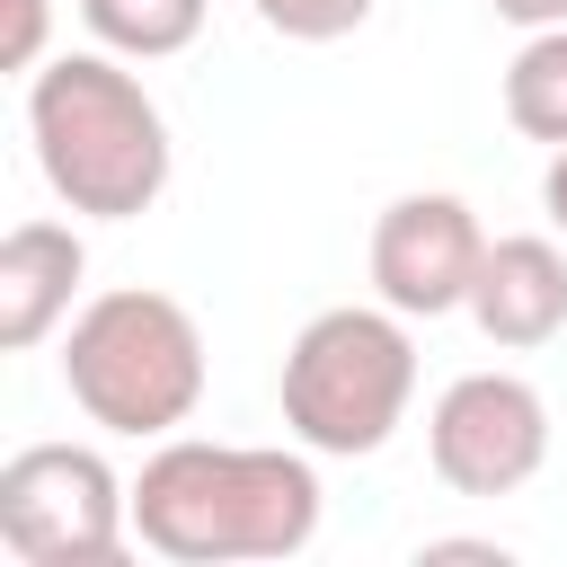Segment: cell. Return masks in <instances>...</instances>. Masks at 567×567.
I'll use <instances>...</instances> for the list:
<instances>
[{
  "label": "cell",
  "mask_w": 567,
  "mask_h": 567,
  "mask_svg": "<svg viewBox=\"0 0 567 567\" xmlns=\"http://www.w3.org/2000/svg\"><path fill=\"white\" fill-rule=\"evenodd\" d=\"M133 540L177 567L301 558L319 540V470L310 443H204L168 434L133 470Z\"/></svg>",
  "instance_id": "1"
},
{
  "label": "cell",
  "mask_w": 567,
  "mask_h": 567,
  "mask_svg": "<svg viewBox=\"0 0 567 567\" xmlns=\"http://www.w3.org/2000/svg\"><path fill=\"white\" fill-rule=\"evenodd\" d=\"M540 213H549V230L567 239V142L549 151V168H540Z\"/></svg>",
  "instance_id": "14"
},
{
  "label": "cell",
  "mask_w": 567,
  "mask_h": 567,
  "mask_svg": "<svg viewBox=\"0 0 567 567\" xmlns=\"http://www.w3.org/2000/svg\"><path fill=\"white\" fill-rule=\"evenodd\" d=\"M284 434L310 443L319 461H372L416 399V337L408 310L390 301H346L301 319V337L284 346Z\"/></svg>",
  "instance_id": "4"
},
{
  "label": "cell",
  "mask_w": 567,
  "mask_h": 567,
  "mask_svg": "<svg viewBox=\"0 0 567 567\" xmlns=\"http://www.w3.org/2000/svg\"><path fill=\"white\" fill-rule=\"evenodd\" d=\"M204 381H213L204 328L177 292L115 284V292H89L62 328V390L97 434L168 443L204 408Z\"/></svg>",
  "instance_id": "3"
},
{
  "label": "cell",
  "mask_w": 567,
  "mask_h": 567,
  "mask_svg": "<svg viewBox=\"0 0 567 567\" xmlns=\"http://www.w3.org/2000/svg\"><path fill=\"white\" fill-rule=\"evenodd\" d=\"M487 9H496L505 27H523V35H532V27H567V0H487Z\"/></svg>",
  "instance_id": "15"
},
{
  "label": "cell",
  "mask_w": 567,
  "mask_h": 567,
  "mask_svg": "<svg viewBox=\"0 0 567 567\" xmlns=\"http://www.w3.org/2000/svg\"><path fill=\"white\" fill-rule=\"evenodd\" d=\"M470 319H478V337L505 346V354H532V346L567 337V248L540 239V230L487 239L478 284H470Z\"/></svg>",
  "instance_id": "8"
},
{
  "label": "cell",
  "mask_w": 567,
  "mask_h": 567,
  "mask_svg": "<svg viewBox=\"0 0 567 567\" xmlns=\"http://www.w3.org/2000/svg\"><path fill=\"white\" fill-rule=\"evenodd\" d=\"M505 124L523 142H567V27H532L523 53L505 62Z\"/></svg>",
  "instance_id": "11"
},
{
  "label": "cell",
  "mask_w": 567,
  "mask_h": 567,
  "mask_svg": "<svg viewBox=\"0 0 567 567\" xmlns=\"http://www.w3.org/2000/svg\"><path fill=\"white\" fill-rule=\"evenodd\" d=\"M0 549L27 567H115L133 549V478L97 443H27L0 461Z\"/></svg>",
  "instance_id": "5"
},
{
  "label": "cell",
  "mask_w": 567,
  "mask_h": 567,
  "mask_svg": "<svg viewBox=\"0 0 567 567\" xmlns=\"http://www.w3.org/2000/svg\"><path fill=\"white\" fill-rule=\"evenodd\" d=\"M27 142L71 221H133L168 195V168H177L159 97L106 44L53 53L44 71H27Z\"/></svg>",
  "instance_id": "2"
},
{
  "label": "cell",
  "mask_w": 567,
  "mask_h": 567,
  "mask_svg": "<svg viewBox=\"0 0 567 567\" xmlns=\"http://www.w3.org/2000/svg\"><path fill=\"white\" fill-rule=\"evenodd\" d=\"M425 558H505V540H425Z\"/></svg>",
  "instance_id": "16"
},
{
  "label": "cell",
  "mask_w": 567,
  "mask_h": 567,
  "mask_svg": "<svg viewBox=\"0 0 567 567\" xmlns=\"http://www.w3.org/2000/svg\"><path fill=\"white\" fill-rule=\"evenodd\" d=\"M213 0H80V27L124 62H168L204 35Z\"/></svg>",
  "instance_id": "10"
},
{
  "label": "cell",
  "mask_w": 567,
  "mask_h": 567,
  "mask_svg": "<svg viewBox=\"0 0 567 567\" xmlns=\"http://www.w3.org/2000/svg\"><path fill=\"white\" fill-rule=\"evenodd\" d=\"M44 27H53V0H9V27H0V71H44Z\"/></svg>",
  "instance_id": "13"
},
{
  "label": "cell",
  "mask_w": 567,
  "mask_h": 567,
  "mask_svg": "<svg viewBox=\"0 0 567 567\" xmlns=\"http://www.w3.org/2000/svg\"><path fill=\"white\" fill-rule=\"evenodd\" d=\"M248 9H257V27L284 35V44H337V35H354V27L372 18V0H248Z\"/></svg>",
  "instance_id": "12"
},
{
  "label": "cell",
  "mask_w": 567,
  "mask_h": 567,
  "mask_svg": "<svg viewBox=\"0 0 567 567\" xmlns=\"http://www.w3.org/2000/svg\"><path fill=\"white\" fill-rule=\"evenodd\" d=\"M80 284H89L80 230L71 221H18L0 239V346L35 354L44 337H62L80 310Z\"/></svg>",
  "instance_id": "9"
},
{
  "label": "cell",
  "mask_w": 567,
  "mask_h": 567,
  "mask_svg": "<svg viewBox=\"0 0 567 567\" xmlns=\"http://www.w3.org/2000/svg\"><path fill=\"white\" fill-rule=\"evenodd\" d=\"M478 257H487V230L461 195L443 186H416V195H390L381 221H372V292L408 319H443V310H470V284H478Z\"/></svg>",
  "instance_id": "7"
},
{
  "label": "cell",
  "mask_w": 567,
  "mask_h": 567,
  "mask_svg": "<svg viewBox=\"0 0 567 567\" xmlns=\"http://www.w3.org/2000/svg\"><path fill=\"white\" fill-rule=\"evenodd\" d=\"M425 461L452 496H514L549 461V399L523 372H461L425 416Z\"/></svg>",
  "instance_id": "6"
}]
</instances>
